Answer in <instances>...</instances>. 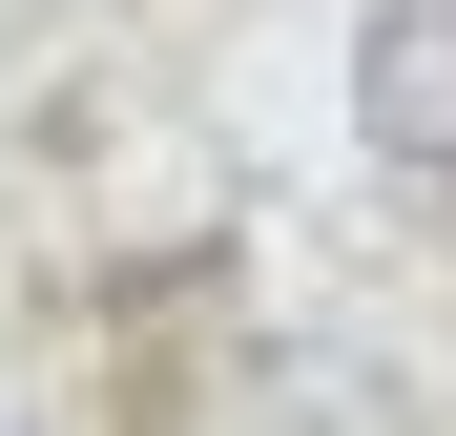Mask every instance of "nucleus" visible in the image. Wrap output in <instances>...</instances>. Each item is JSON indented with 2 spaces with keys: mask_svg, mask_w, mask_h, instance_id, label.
I'll use <instances>...</instances> for the list:
<instances>
[{
  "mask_svg": "<svg viewBox=\"0 0 456 436\" xmlns=\"http://www.w3.org/2000/svg\"><path fill=\"white\" fill-rule=\"evenodd\" d=\"M353 125L395 167H456V0H373L353 21Z\"/></svg>",
  "mask_w": 456,
  "mask_h": 436,
  "instance_id": "1",
  "label": "nucleus"
}]
</instances>
